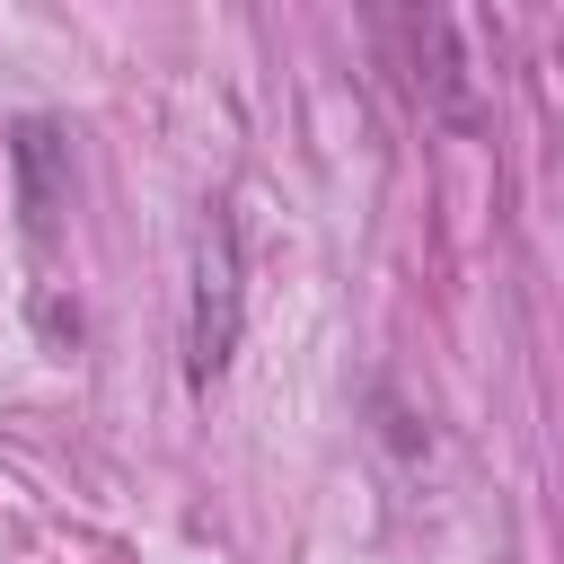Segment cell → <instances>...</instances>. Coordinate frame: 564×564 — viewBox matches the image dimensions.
<instances>
[{
  "mask_svg": "<svg viewBox=\"0 0 564 564\" xmlns=\"http://www.w3.org/2000/svg\"><path fill=\"white\" fill-rule=\"evenodd\" d=\"M238 352V229L229 212H203L194 229V291H185V379L212 388Z\"/></svg>",
  "mask_w": 564,
  "mask_h": 564,
  "instance_id": "obj_1",
  "label": "cell"
},
{
  "mask_svg": "<svg viewBox=\"0 0 564 564\" xmlns=\"http://www.w3.org/2000/svg\"><path fill=\"white\" fill-rule=\"evenodd\" d=\"M9 159H18V212H26V238L44 247V238L62 229V203H70V141H62V123L26 115L18 141H9Z\"/></svg>",
  "mask_w": 564,
  "mask_h": 564,
  "instance_id": "obj_2",
  "label": "cell"
}]
</instances>
